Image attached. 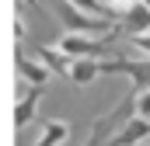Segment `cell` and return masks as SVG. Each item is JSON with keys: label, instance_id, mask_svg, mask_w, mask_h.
Listing matches in <instances>:
<instances>
[{"label": "cell", "instance_id": "6da1fadb", "mask_svg": "<svg viewBox=\"0 0 150 146\" xmlns=\"http://www.w3.org/2000/svg\"><path fill=\"white\" fill-rule=\"evenodd\" d=\"M122 28H112V32H105V38H80V35H67L59 42V49L63 52H70V56H80V59H94V56H101L108 45H112L115 38H119Z\"/></svg>", "mask_w": 150, "mask_h": 146}, {"label": "cell", "instance_id": "30bf717a", "mask_svg": "<svg viewBox=\"0 0 150 146\" xmlns=\"http://www.w3.org/2000/svg\"><path fill=\"white\" fill-rule=\"evenodd\" d=\"M77 11H84V14H94V18H108V7L101 4V0H70Z\"/></svg>", "mask_w": 150, "mask_h": 146}, {"label": "cell", "instance_id": "8fae6325", "mask_svg": "<svg viewBox=\"0 0 150 146\" xmlns=\"http://www.w3.org/2000/svg\"><path fill=\"white\" fill-rule=\"evenodd\" d=\"M133 45H136L140 52H150V35H136V38H133Z\"/></svg>", "mask_w": 150, "mask_h": 146}, {"label": "cell", "instance_id": "5bb4252c", "mask_svg": "<svg viewBox=\"0 0 150 146\" xmlns=\"http://www.w3.org/2000/svg\"><path fill=\"white\" fill-rule=\"evenodd\" d=\"M143 4H147V7H150V0H143Z\"/></svg>", "mask_w": 150, "mask_h": 146}, {"label": "cell", "instance_id": "7c38bea8", "mask_svg": "<svg viewBox=\"0 0 150 146\" xmlns=\"http://www.w3.org/2000/svg\"><path fill=\"white\" fill-rule=\"evenodd\" d=\"M140 115H143V118L150 115V91L143 94V98H140Z\"/></svg>", "mask_w": 150, "mask_h": 146}, {"label": "cell", "instance_id": "5b68a950", "mask_svg": "<svg viewBox=\"0 0 150 146\" xmlns=\"http://www.w3.org/2000/svg\"><path fill=\"white\" fill-rule=\"evenodd\" d=\"M143 136H150V118H143V115H140V118H133V122L122 129V136H119L112 146H136Z\"/></svg>", "mask_w": 150, "mask_h": 146}, {"label": "cell", "instance_id": "277c9868", "mask_svg": "<svg viewBox=\"0 0 150 146\" xmlns=\"http://www.w3.org/2000/svg\"><path fill=\"white\" fill-rule=\"evenodd\" d=\"M122 28H129V32H136V35H143L150 28V7L140 0V4H133L126 14H122Z\"/></svg>", "mask_w": 150, "mask_h": 146}, {"label": "cell", "instance_id": "52a82bcc", "mask_svg": "<svg viewBox=\"0 0 150 146\" xmlns=\"http://www.w3.org/2000/svg\"><path fill=\"white\" fill-rule=\"evenodd\" d=\"M67 132H70V129H67V122H49V125H45V136H42V143H38V146L63 143V139H67Z\"/></svg>", "mask_w": 150, "mask_h": 146}, {"label": "cell", "instance_id": "3957f363", "mask_svg": "<svg viewBox=\"0 0 150 146\" xmlns=\"http://www.w3.org/2000/svg\"><path fill=\"white\" fill-rule=\"evenodd\" d=\"M98 70L101 73H129L136 80V87H150V63L147 66H136L129 59H112V63H98Z\"/></svg>", "mask_w": 150, "mask_h": 146}, {"label": "cell", "instance_id": "9c48e42d", "mask_svg": "<svg viewBox=\"0 0 150 146\" xmlns=\"http://www.w3.org/2000/svg\"><path fill=\"white\" fill-rule=\"evenodd\" d=\"M38 94H42V87H32L28 101H21V105H18V125L32 122V115H35V98H38Z\"/></svg>", "mask_w": 150, "mask_h": 146}, {"label": "cell", "instance_id": "8992f818", "mask_svg": "<svg viewBox=\"0 0 150 146\" xmlns=\"http://www.w3.org/2000/svg\"><path fill=\"white\" fill-rule=\"evenodd\" d=\"M98 73H101V70H98V63H94V59H80V63H74V66L67 70V77H70L74 84H80V87H84V84H91Z\"/></svg>", "mask_w": 150, "mask_h": 146}, {"label": "cell", "instance_id": "4fadbf2b", "mask_svg": "<svg viewBox=\"0 0 150 146\" xmlns=\"http://www.w3.org/2000/svg\"><path fill=\"white\" fill-rule=\"evenodd\" d=\"M28 4H32V7H35V11H38V0H28Z\"/></svg>", "mask_w": 150, "mask_h": 146}, {"label": "cell", "instance_id": "ba28073f", "mask_svg": "<svg viewBox=\"0 0 150 146\" xmlns=\"http://www.w3.org/2000/svg\"><path fill=\"white\" fill-rule=\"evenodd\" d=\"M21 73L32 80V87H45V80H49V70H42V66L28 63V59H21Z\"/></svg>", "mask_w": 150, "mask_h": 146}, {"label": "cell", "instance_id": "7a4b0ae2", "mask_svg": "<svg viewBox=\"0 0 150 146\" xmlns=\"http://www.w3.org/2000/svg\"><path fill=\"white\" fill-rule=\"evenodd\" d=\"M59 11H63V25H67L70 32H112V21H108V18L84 14V11H77L70 0H59Z\"/></svg>", "mask_w": 150, "mask_h": 146}]
</instances>
